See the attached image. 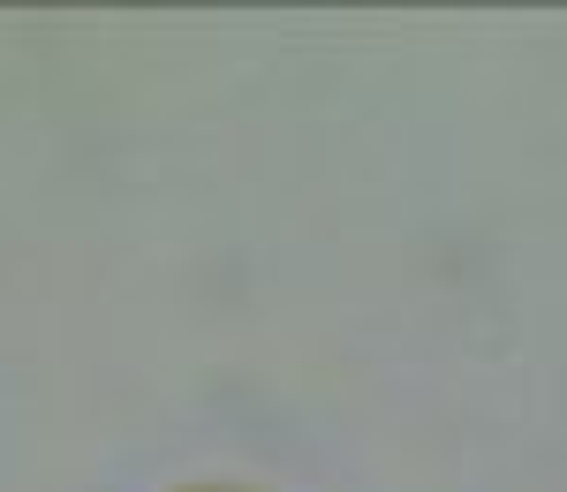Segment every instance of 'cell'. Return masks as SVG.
I'll return each mask as SVG.
<instances>
[{"instance_id": "1", "label": "cell", "mask_w": 567, "mask_h": 492, "mask_svg": "<svg viewBox=\"0 0 567 492\" xmlns=\"http://www.w3.org/2000/svg\"><path fill=\"white\" fill-rule=\"evenodd\" d=\"M167 492H258V485H227V478H197V485H167Z\"/></svg>"}]
</instances>
